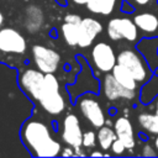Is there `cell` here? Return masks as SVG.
<instances>
[{"mask_svg": "<svg viewBox=\"0 0 158 158\" xmlns=\"http://www.w3.org/2000/svg\"><path fill=\"white\" fill-rule=\"evenodd\" d=\"M27 49V42L22 33L12 27L0 28V52L10 54H23Z\"/></svg>", "mask_w": 158, "mask_h": 158, "instance_id": "obj_9", "label": "cell"}, {"mask_svg": "<svg viewBox=\"0 0 158 158\" xmlns=\"http://www.w3.org/2000/svg\"><path fill=\"white\" fill-rule=\"evenodd\" d=\"M57 1H58V2H62V4H64V1H63V0H57Z\"/></svg>", "mask_w": 158, "mask_h": 158, "instance_id": "obj_36", "label": "cell"}, {"mask_svg": "<svg viewBox=\"0 0 158 158\" xmlns=\"http://www.w3.org/2000/svg\"><path fill=\"white\" fill-rule=\"evenodd\" d=\"M46 73L40 69H25L19 74V85L21 90L33 101H38L43 89Z\"/></svg>", "mask_w": 158, "mask_h": 158, "instance_id": "obj_7", "label": "cell"}, {"mask_svg": "<svg viewBox=\"0 0 158 158\" xmlns=\"http://www.w3.org/2000/svg\"><path fill=\"white\" fill-rule=\"evenodd\" d=\"M90 156L91 157H104V156H109V154L107 153H104L101 151H94V152L90 153Z\"/></svg>", "mask_w": 158, "mask_h": 158, "instance_id": "obj_29", "label": "cell"}, {"mask_svg": "<svg viewBox=\"0 0 158 158\" xmlns=\"http://www.w3.org/2000/svg\"><path fill=\"white\" fill-rule=\"evenodd\" d=\"M106 32L111 41L125 40L132 43H137L139 41V31L131 17H114L109 20Z\"/></svg>", "mask_w": 158, "mask_h": 158, "instance_id": "obj_4", "label": "cell"}, {"mask_svg": "<svg viewBox=\"0 0 158 158\" xmlns=\"http://www.w3.org/2000/svg\"><path fill=\"white\" fill-rule=\"evenodd\" d=\"M83 131L80 127L79 118L74 114H68L63 120L62 139L68 146L74 148L83 146Z\"/></svg>", "mask_w": 158, "mask_h": 158, "instance_id": "obj_11", "label": "cell"}, {"mask_svg": "<svg viewBox=\"0 0 158 158\" xmlns=\"http://www.w3.org/2000/svg\"><path fill=\"white\" fill-rule=\"evenodd\" d=\"M2 23H4V16H2V14L0 12V28H1V26H2Z\"/></svg>", "mask_w": 158, "mask_h": 158, "instance_id": "obj_33", "label": "cell"}, {"mask_svg": "<svg viewBox=\"0 0 158 158\" xmlns=\"http://www.w3.org/2000/svg\"><path fill=\"white\" fill-rule=\"evenodd\" d=\"M132 5L136 6V9H143V7H148V10H153L157 9L158 11V1L157 0H128Z\"/></svg>", "mask_w": 158, "mask_h": 158, "instance_id": "obj_24", "label": "cell"}, {"mask_svg": "<svg viewBox=\"0 0 158 158\" xmlns=\"http://www.w3.org/2000/svg\"><path fill=\"white\" fill-rule=\"evenodd\" d=\"M135 47L146 58L151 69L154 70L158 67V36L142 37Z\"/></svg>", "mask_w": 158, "mask_h": 158, "instance_id": "obj_14", "label": "cell"}, {"mask_svg": "<svg viewBox=\"0 0 158 158\" xmlns=\"http://www.w3.org/2000/svg\"><path fill=\"white\" fill-rule=\"evenodd\" d=\"M90 58L94 68L100 73H110L117 63V56L114 48L104 41L94 44L90 52Z\"/></svg>", "mask_w": 158, "mask_h": 158, "instance_id": "obj_6", "label": "cell"}, {"mask_svg": "<svg viewBox=\"0 0 158 158\" xmlns=\"http://www.w3.org/2000/svg\"><path fill=\"white\" fill-rule=\"evenodd\" d=\"M78 106H79L80 112L85 117V120L93 127L99 128L105 125V122H106L105 112L102 110L101 104L99 102V100L96 99V96L93 93L83 94L79 98Z\"/></svg>", "mask_w": 158, "mask_h": 158, "instance_id": "obj_5", "label": "cell"}, {"mask_svg": "<svg viewBox=\"0 0 158 158\" xmlns=\"http://www.w3.org/2000/svg\"><path fill=\"white\" fill-rule=\"evenodd\" d=\"M117 63L123 65L133 75L138 84H144L153 75V70L151 69L148 62L136 47L121 49L117 54Z\"/></svg>", "mask_w": 158, "mask_h": 158, "instance_id": "obj_3", "label": "cell"}, {"mask_svg": "<svg viewBox=\"0 0 158 158\" xmlns=\"http://www.w3.org/2000/svg\"><path fill=\"white\" fill-rule=\"evenodd\" d=\"M142 148H143V149H142V154H143V156H156V154H157V153L154 152V148H156V147L151 146L149 143H146Z\"/></svg>", "mask_w": 158, "mask_h": 158, "instance_id": "obj_27", "label": "cell"}, {"mask_svg": "<svg viewBox=\"0 0 158 158\" xmlns=\"http://www.w3.org/2000/svg\"><path fill=\"white\" fill-rule=\"evenodd\" d=\"M154 147H156V149L158 151V135H157V137H156V139H154Z\"/></svg>", "mask_w": 158, "mask_h": 158, "instance_id": "obj_34", "label": "cell"}, {"mask_svg": "<svg viewBox=\"0 0 158 158\" xmlns=\"http://www.w3.org/2000/svg\"><path fill=\"white\" fill-rule=\"evenodd\" d=\"M44 22L43 11L37 5H30L25 11V27L28 32H37Z\"/></svg>", "mask_w": 158, "mask_h": 158, "instance_id": "obj_16", "label": "cell"}, {"mask_svg": "<svg viewBox=\"0 0 158 158\" xmlns=\"http://www.w3.org/2000/svg\"><path fill=\"white\" fill-rule=\"evenodd\" d=\"M59 81L54 73H47L44 75V84L38 99L40 106L52 116H57L65 110V100L59 91Z\"/></svg>", "mask_w": 158, "mask_h": 158, "instance_id": "obj_2", "label": "cell"}, {"mask_svg": "<svg viewBox=\"0 0 158 158\" xmlns=\"http://www.w3.org/2000/svg\"><path fill=\"white\" fill-rule=\"evenodd\" d=\"M114 130L116 132V136L118 139H121L127 149H132L136 146V137H135V131L132 122L125 117L120 116L115 120L114 122Z\"/></svg>", "mask_w": 158, "mask_h": 158, "instance_id": "obj_15", "label": "cell"}, {"mask_svg": "<svg viewBox=\"0 0 158 158\" xmlns=\"http://www.w3.org/2000/svg\"><path fill=\"white\" fill-rule=\"evenodd\" d=\"M153 74H156V75H158V67H157V68H156V69L153 70Z\"/></svg>", "mask_w": 158, "mask_h": 158, "instance_id": "obj_35", "label": "cell"}, {"mask_svg": "<svg viewBox=\"0 0 158 158\" xmlns=\"http://www.w3.org/2000/svg\"><path fill=\"white\" fill-rule=\"evenodd\" d=\"M77 5H86V2L89 1V0H73Z\"/></svg>", "mask_w": 158, "mask_h": 158, "instance_id": "obj_31", "label": "cell"}, {"mask_svg": "<svg viewBox=\"0 0 158 158\" xmlns=\"http://www.w3.org/2000/svg\"><path fill=\"white\" fill-rule=\"evenodd\" d=\"M133 21L143 37L158 36V11L143 10L133 15Z\"/></svg>", "mask_w": 158, "mask_h": 158, "instance_id": "obj_12", "label": "cell"}, {"mask_svg": "<svg viewBox=\"0 0 158 158\" xmlns=\"http://www.w3.org/2000/svg\"><path fill=\"white\" fill-rule=\"evenodd\" d=\"M102 32V25L100 21L93 17L81 19L79 25V35H78V46L80 48H88L93 44L94 40L98 35Z\"/></svg>", "mask_w": 158, "mask_h": 158, "instance_id": "obj_13", "label": "cell"}, {"mask_svg": "<svg viewBox=\"0 0 158 158\" xmlns=\"http://www.w3.org/2000/svg\"><path fill=\"white\" fill-rule=\"evenodd\" d=\"M74 149H75V151H74L75 156H86V153L81 151V149H83V148H81V146H80V147H77V148H74Z\"/></svg>", "mask_w": 158, "mask_h": 158, "instance_id": "obj_30", "label": "cell"}, {"mask_svg": "<svg viewBox=\"0 0 158 158\" xmlns=\"http://www.w3.org/2000/svg\"><path fill=\"white\" fill-rule=\"evenodd\" d=\"M121 11L122 12H127V14H132V12L136 11V6L132 5L128 0H123L122 5H121Z\"/></svg>", "mask_w": 158, "mask_h": 158, "instance_id": "obj_26", "label": "cell"}, {"mask_svg": "<svg viewBox=\"0 0 158 158\" xmlns=\"http://www.w3.org/2000/svg\"><path fill=\"white\" fill-rule=\"evenodd\" d=\"M137 121L142 131L149 135H158V115L156 112H142L137 116Z\"/></svg>", "mask_w": 158, "mask_h": 158, "instance_id": "obj_19", "label": "cell"}, {"mask_svg": "<svg viewBox=\"0 0 158 158\" xmlns=\"http://www.w3.org/2000/svg\"><path fill=\"white\" fill-rule=\"evenodd\" d=\"M112 75L115 77V79L126 89L128 90H137L138 89V83L137 80L133 78V75L121 64L116 63V65L114 67V69L111 70Z\"/></svg>", "mask_w": 158, "mask_h": 158, "instance_id": "obj_18", "label": "cell"}, {"mask_svg": "<svg viewBox=\"0 0 158 158\" xmlns=\"http://www.w3.org/2000/svg\"><path fill=\"white\" fill-rule=\"evenodd\" d=\"M81 22V21H80ZM80 22H68L64 21L60 26V32L64 42L68 46H78V35Z\"/></svg>", "mask_w": 158, "mask_h": 158, "instance_id": "obj_21", "label": "cell"}, {"mask_svg": "<svg viewBox=\"0 0 158 158\" xmlns=\"http://www.w3.org/2000/svg\"><path fill=\"white\" fill-rule=\"evenodd\" d=\"M139 101L143 105H148L158 96V75L153 74L139 89Z\"/></svg>", "mask_w": 158, "mask_h": 158, "instance_id": "obj_17", "label": "cell"}, {"mask_svg": "<svg viewBox=\"0 0 158 158\" xmlns=\"http://www.w3.org/2000/svg\"><path fill=\"white\" fill-rule=\"evenodd\" d=\"M116 2L117 0H89L86 2V7L93 14L107 16L114 11Z\"/></svg>", "mask_w": 158, "mask_h": 158, "instance_id": "obj_20", "label": "cell"}, {"mask_svg": "<svg viewBox=\"0 0 158 158\" xmlns=\"http://www.w3.org/2000/svg\"><path fill=\"white\" fill-rule=\"evenodd\" d=\"M101 91L104 96L110 100L115 101L118 99H125V100H133L136 96L135 90H128L123 88L112 75V73H105L102 80H101Z\"/></svg>", "mask_w": 158, "mask_h": 158, "instance_id": "obj_10", "label": "cell"}, {"mask_svg": "<svg viewBox=\"0 0 158 158\" xmlns=\"http://www.w3.org/2000/svg\"><path fill=\"white\" fill-rule=\"evenodd\" d=\"M20 137L27 151L35 157H56L60 154V143L51 135L48 126L40 121L28 118L20 130Z\"/></svg>", "mask_w": 158, "mask_h": 158, "instance_id": "obj_1", "label": "cell"}, {"mask_svg": "<svg viewBox=\"0 0 158 158\" xmlns=\"http://www.w3.org/2000/svg\"><path fill=\"white\" fill-rule=\"evenodd\" d=\"M111 152H112V154H115V156H121L127 148H126V146H125V143L121 141V139H118V138H116L115 141H114V143L111 144Z\"/></svg>", "mask_w": 158, "mask_h": 158, "instance_id": "obj_25", "label": "cell"}, {"mask_svg": "<svg viewBox=\"0 0 158 158\" xmlns=\"http://www.w3.org/2000/svg\"><path fill=\"white\" fill-rule=\"evenodd\" d=\"M153 102H154V112L158 115V96L154 99V101H153Z\"/></svg>", "mask_w": 158, "mask_h": 158, "instance_id": "obj_32", "label": "cell"}, {"mask_svg": "<svg viewBox=\"0 0 158 158\" xmlns=\"http://www.w3.org/2000/svg\"><path fill=\"white\" fill-rule=\"evenodd\" d=\"M32 57L33 62L43 73H54L60 63V56L56 49L46 47L43 44H35L32 46Z\"/></svg>", "mask_w": 158, "mask_h": 158, "instance_id": "obj_8", "label": "cell"}, {"mask_svg": "<svg viewBox=\"0 0 158 158\" xmlns=\"http://www.w3.org/2000/svg\"><path fill=\"white\" fill-rule=\"evenodd\" d=\"M73 149H74V147H72V146L64 147V148H62V151H60V156H63V157H67V156H69V157H74L75 153H74Z\"/></svg>", "mask_w": 158, "mask_h": 158, "instance_id": "obj_28", "label": "cell"}, {"mask_svg": "<svg viewBox=\"0 0 158 158\" xmlns=\"http://www.w3.org/2000/svg\"><path fill=\"white\" fill-rule=\"evenodd\" d=\"M98 142V136L94 131L89 130L83 133V147L85 148H94Z\"/></svg>", "mask_w": 158, "mask_h": 158, "instance_id": "obj_23", "label": "cell"}, {"mask_svg": "<svg viewBox=\"0 0 158 158\" xmlns=\"http://www.w3.org/2000/svg\"><path fill=\"white\" fill-rule=\"evenodd\" d=\"M96 136H98V143L102 151H109L111 148V144L114 143V141L117 138L115 130L111 128L110 126H105V125L98 128Z\"/></svg>", "mask_w": 158, "mask_h": 158, "instance_id": "obj_22", "label": "cell"}]
</instances>
